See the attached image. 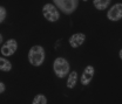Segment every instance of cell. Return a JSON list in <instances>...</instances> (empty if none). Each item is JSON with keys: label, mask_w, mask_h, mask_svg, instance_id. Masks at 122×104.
I'll list each match as a JSON object with an SVG mask.
<instances>
[{"label": "cell", "mask_w": 122, "mask_h": 104, "mask_svg": "<svg viewBox=\"0 0 122 104\" xmlns=\"http://www.w3.org/2000/svg\"><path fill=\"white\" fill-rule=\"evenodd\" d=\"M28 61L34 67L41 66L45 61V49L41 46H33L28 52Z\"/></svg>", "instance_id": "obj_1"}, {"label": "cell", "mask_w": 122, "mask_h": 104, "mask_svg": "<svg viewBox=\"0 0 122 104\" xmlns=\"http://www.w3.org/2000/svg\"><path fill=\"white\" fill-rule=\"evenodd\" d=\"M53 70L59 78H63L69 73V63L63 57H58L53 62Z\"/></svg>", "instance_id": "obj_2"}, {"label": "cell", "mask_w": 122, "mask_h": 104, "mask_svg": "<svg viewBox=\"0 0 122 104\" xmlns=\"http://www.w3.org/2000/svg\"><path fill=\"white\" fill-rule=\"evenodd\" d=\"M55 7H58L62 13L72 14L77 7L79 0H53Z\"/></svg>", "instance_id": "obj_3"}, {"label": "cell", "mask_w": 122, "mask_h": 104, "mask_svg": "<svg viewBox=\"0 0 122 104\" xmlns=\"http://www.w3.org/2000/svg\"><path fill=\"white\" fill-rule=\"evenodd\" d=\"M42 14L46 19L51 22H55L59 20L60 14H59V11L58 8L55 7V5L53 4H46L45 6L42 7Z\"/></svg>", "instance_id": "obj_4"}, {"label": "cell", "mask_w": 122, "mask_h": 104, "mask_svg": "<svg viewBox=\"0 0 122 104\" xmlns=\"http://www.w3.org/2000/svg\"><path fill=\"white\" fill-rule=\"evenodd\" d=\"M16 49H18V42L14 39H10L1 47V54L4 56H11L16 52Z\"/></svg>", "instance_id": "obj_5"}, {"label": "cell", "mask_w": 122, "mask_h": 104, "mask_svg": "<svg viewBox=\"0 0 122 104\" xmlns=\"http://www.w3.org/2000/svg\"><path fill=\"white\" fill-rule=\"evenodd\" d=\"M107 18L112 21H119L122 19V4L114 5L107 13Z\"/></svg>", "instance_id": "obj_6"}, {"label": "cell", "mask_w": 122, "mask_h": 104, "mask_svg": "<svg viewBox=\"0 0 122 104\" xmlns=\"http://www.w3.org/2000/svg\"><path fill=\"white\" fill-rule=\"evenodd\" d=\"M94 67L93 66H87L83 70V74L81 76V84L83 85H87L91 83V81L93 80V76H94Z\"/></svg>", "instance_id": "obj_7"}, {"label": "cell", "mask_w": 122, "mask_h": 104, "mask_svg": "<svg viewBox=\"0 0 122 104\" xmlns=\"http://www.w3.org/2000/svg\"><path fill=\"white\" fill-rule=\"evenodd\" d=\"M85 40H86V35L83 33H75V34H73L71 36L69 45H71L72 48H77V47H80L85 42Z\"/></svg>", "instance_id": "obj_8"}, {"label": "cell", "mask_w": 122, "mask_h": 104, "mask_svg": "<svg viewBox=\"0 0 122 104\" xmlns=\"http://www.w3.org/2000/svg\"><path fill=\"white\" fill-rule=\"evenodd\" d=\"M109 2H110V0H94L93 5H94V7L96 9L103 11V9H106L107 7L109 6Z\"/></svg>", "instance_id": "obj_9"}, {"label": "cell", "mask_w": 122, "mask_h": 104, "mask_svg": "<svg viewBox=\"0 0 122 104\" xmlns=\"http://www.w3.org/2000/svg\"><path fill=\"white\" fill-rule=\"evenodd\" d=\"M76 81H77V74L76 71H72L69 73V76H68V81H67V87L69 89H73L76 84Z\"/></svg>", "instance_id": "obj_10"}, {"label": "cell", "mask_w": 122, "mask_h": 104, "mask_svg": "<svg viewBox=\"0 0 122 104\" xmlns=\"http://www.w3.org/2000/svg\"><path fill=\"white\" fill-rule=\"evenodd\" d=\"M12 69V64L8 60H6L5 57L0 59V70L1 71H10Z\"/></svg>", "instance_id": "obj_11"}, {"label": "cell", "mask_w": 122, "mask_h": 104, "mask_svg": "<svg viewBox=\"0 0 122 104\" xmlns=\"http://www.w3.org/2000/svg\"><path fill=\"white\" fill-rule=\"evenodd\" d=\"M32 104H47V98L44 95H36L34 97Z\"/></svg>", "instance_id": "obj_12"}, {"label": "cell", "mask_w": 122, "mask_h": 104, "mask_svg": "<svg viewBox=\"0 0 122 104\" xmlns=\"http://www.w3.org/2000/svg\"><path fill=\"white\" fill-rule=\"evenodd\" d=\"M6 8L4 7V6H0V22L2 24L4 21H5V19H6Z\"/></svg>", "instance_id": "obj_13"}, {"label": "cell", "mask_w": 122, "mask_h": 104, "mask_svg": "<svg viewBox=\"0 0 122 104\" xmlns=\"http://www.w3.org/2000/svg\"><path fill=\"white\" fill-rule=\"evenodd\" d=\"M5 91V84L4 82H0V94H2Z\"/></svg>", "instance_id": "obj_14"}, {"label": "cell", "mask_w": 122, "mask_h": 104, "mask_svg": "<svg viewBox=\"0 0 122 104\" xmlns=\"http://www.w3.org/2000/svg\"><path fill=\"white\" fill-rule=\"evenodd\" d=\"M120 59L122 60V49H121V50H120Z\"/></svg>", "instance_id": "obj_15"}, {"label": "cell", "mask_w": 122, "mask_h": 104, "mask_svg": "<svg viewBox=\"0 0 122 104\" xmlns=\"http://www.w3.org/2000/svg\"><path fill=\"white\" fill-rule=\"evenodd\" d=\"M83 1H87V0H83Z\"/></svg>", "instance_id": "obj_16"}]
</instances>
